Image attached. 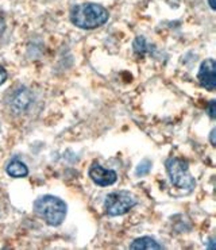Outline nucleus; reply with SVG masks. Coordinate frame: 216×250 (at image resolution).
<instances>
[{"instance_id": "1", "label": "nucleus", "mask_w": 216, "mask_h": 250, "mask_svg": "<svg viewBox=\"0 0 216 250\" xmlns=\"http://www.w3.org/2000/svg\"><path fill=\"white\" fill-rule=\"evenodd\" d=\"M110 14L104 7L95 3L77 4L70 11V22L84 30H94L108 21Z\"/></svg>"}, {"instance_id": "2", "label": "nucleus", "mask_w": 216, "mask_h": 250, "mask_svg": "<svg viewBox=\"0 0 216 250\" xmlns=\"http://www.w3.org/2000/svg\"><path fill=\"white\" fill-rule=\"evenodd\" d=\"M34 211L49 226H59L66 218L68 207L64 200L53 195H45L34 202Z\"/></svg>"}, {"instance_id": "3", "label": "nucleus", "mask_w": 216, "mask_h": 250, "mask_svg": "<svg viewBox=\"0 0 216 250\" xmlns=\"http://www.w3.org/2000/svg\"><path fill=\"white\" fill-rule=\"evenodd\" d=\"M166 170L170 177V181L175 187L182 191L191 192L196 187V181L189 172V165L185 160L177 157H170L166 160Z\"/></svg>"}, {"instance_id": "4", "label": "nucleus", "mask_w": 216, "mask_h": 250, "mask_svg": "<svg viewBox=\"0 0 216 250\" xmlns=\"http://www.w3.org/2000/svg\"><path fill=\"white\" fill-rule=\"evenodd\" d=\"M135 204H137V199L131 192H112L105 199V211L110 216L124 215Z\"/></svg>"}, {"instance_id": "5", "label": "nucleus", "mask_w": 216, "mask_h": 250, "mask_svg": "<svg viewBox=\"0 0 216 250\" xmlns=\"http://www.w3.org/2000/svg\"><path fill=\"white\" fill-rule=\"evenodd\" d=\"M88 175L91 177V180L94 181L95 184L100 187H108L115 184L118 180V175L115 170L112 169H105L98 163L92 164V167L89 168Z\"/></svg>"}, {"instance_id": "6", "label": "nucleus", "mask_w": 216, "mask_h": 250, "mask_svg": "<svg viewBox=\"0 0 216 250\" xmlns=\"http://www.w3.org/2000/svg\"><path fill=\"white\" fill-rule=\"evenodd\" d=\"M197 80L201 84V87L207 88L208 91H215L216 88V64L215 60L208 59L200 65Z\"/></svg>"}, {"instance_id": "7", "label": "nucleus", "mask_w": 216, "mask_h": 250, "mask_svg": "<svg viewBox=\"0 0 216 250\" xmlns=\"http://www.w3.org/2000/svg\"><path fill=\"white\" fill-rule=\"evenodd\" d=\"M7 173L11 176V177H15V179H22V177H26L29 175V169L26 167V164L19 161V160H12L7 165Z\"/></svg>"}, {"instance_id": "8", "label": "nucleus", "mask_w": 216, "mask_h": 250, "mask_svg": "<svg viewBox=\"0 0 216 250\" xmlns=\"http://www.w3.org/2000/svg\"><path fill=\"white\" fill-rule=\"evenodd\" d=\"M130 249H133V250L157 249V250H159V249H162V246H161V245H158L157 242H156V239L149 238V237H143V238L135 239L134 242L130 245Z\"/></svg>"}, {"instance_id": "9", "label": "nucleus", "mask_w": 216, "mask_h": 250, "mask_svg": "<svg viewBox=\"0 0 216 250\" xmlns=\"http://www.w3.org/2000/svg\"><path fill=\"white\" fill-rule=\"evenodd\" d=\"M30 103V96L29 92H26V89H23V92H22V89L17 93V96L14 98L12 100V105L17 108V110L22 111L24 110V107Z\"/></svg>"}, {"instance_id": "10", "label": "nucleus", "mask_w": 216, "mask_h": 250, "mask_svg": "<svg viewBox=\"0 0 216 250\" xmlns=\"http://www.w3.org/2000/svg\"><path fill=\"white\" fill-rule=\"evenodd\" d=\"M150 169H152V161H149V160H143V161H140V164L138 165V168H137V170H135V175L145 176L150 172Z\"/></svg>"}, {"instance_id": "11", "label": "nucleus", "mask_w": 216, "mask_h": 250, "mask_svg": "<svg viewBox=\"0 0 216 250\" xmlns=\"http://www.w3.org/2000/svg\"><path fill=\"white\" fill-rule=\"evenodd\" d=\"M6 80H7V72H6V69H4V68L0 65V85L6 82Z\"/></svg>"}, {"instance_id": "12", "label": "nucleus", "mask_w": 216, "mask_h": 250, "mask_svg": "<svg viewBox=\"0 0 216 250\" xmlns=\"http://www.w3.org/2000/svg\"><path fill=\"white\" fill-rule=\"evenodd\" d=\"M210 117L214 119L216 117L215 115V100H212L211 102V107H210Z\"/></svg>"}, {"instance_id": "13", "label": "nucleus", "mask_w": 216, "mask_h": 250, "mask_svg": "<svg viewBox=\"0 0 216 250\" xmlns=\"http://www.w3.org/2000/svg\"><path fill=\"white\" fill-rule=\"evenodd\" d=\"M215 133H216V130H215V128H214V130L211 131V137H210L211 144H212V146L216 145V142H215Z\"/></svg>"}, {"instance_id": "14", "label": "nucleus", "mask_w": 216, "mask_h": 250, "mask_svg": "<svg viewBox=\"0 0 216 250\" xmlns=\"http://www.w3.org/2000/svg\"><path fill=\"white\" fill-rule=\"evenodd\" d=\"M3 31H4V22H3V19L0 18V37L3 34Z\"/></svg>"}, {"instance_id": "15", "label": "nucleus", "mask_w": 216, "mask_h": 250, "mask_svg": "<svg viewBox=\"0 0 216 250\" xmlns=\"http://www.w3.org/2000/svg\"><path fill=\"white\" fill-rule=\"evenodd\" d=\"M208 3H210V7L212 10H215L216 6H215V0H208Z\"/></svg>"}]
</instances>
